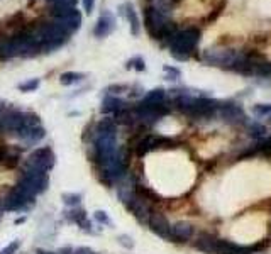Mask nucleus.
<instances>
[{
  "instance_id": "f257e3e1",
  "label": "nucleus",
  "mask_w": 271,
  "mask_h": 254,
  "mask_svg": "<svg viewBox=\"0 0 271 254\" xmlns=\"http://www.w3.org/2000/svg\"><path fill=\"white\" fill-rule=\"evenodd\" d=\"M31 36L38 44L39 53H51L58 49V47H61L63 44H66L71 33L55 20V22H44L38 26L31 33Z\"/></svg>"
},
{
  "instance_id": "f03ea898",
  "label": "nucleus",
  "mask_w": 271,
  "mask_h": 254,
  "mask_svg": "<svg viewBox=\"0 0 271 254\" xmlns=\"http://www.w3.org/2000/svg\"><path fill=\"white\" fill-rule=\"evenodd\" d=\"M175 104L180 112L192 119H210L212 115L217 114L220 102L205 97H192L190 93H180L175 98Z\"/></svg>"
},
{
  "instance_id": "7ed1b4c3",
  "label": "nucleus",
  "mask_w": 271,
  "mask_h": 254,
  "mask_svg": "<svg viewBox=\"0 0 271 254\" xmlns=\"http://www.w3.org/2000/svg\"><path fill=\"white\" fill-rule=\"evenodd\" d=\"M144 26L153 39H171L177 33L175 24L168 19L164 9L158 5L144 9Z\"/></svg>"
},
{
  "instance_id": "20e7f679",
  "label": "nucleus",
  "mask_w": 271,
  "mask_h": 254,
  "mask_svg": "<svg viewBox=\"0 0 271 254\" xmlns=\"http://www.w3.org/2000/svg\"><path fill=\"white\" fill-rule=\"evenodd\" d=\"M200 41V31L196 28H188L183 31L175 33V36L169 39V51L171 56L180 61H185L192 56V53L196 49V44Z\"/></svg>"
},
{
  "instance_id": "39448f33",
  "label": "nucleus",
  "mask_w": 271,
  "mask_h": 254,
  "mask_svg": "<svg viewBox=\"0 0 271 254\" xmlns=\"http://www.w3.org/2000/svg\"><path fill=\"white\" fill-rule=\"evenodd\" d=\"M15 185L24 188L26 192L33 193L34 197H38V195L44 193L47 187H50V178H47V173L44 171H38V169L24 166L22 173H20V176Z\"/></svg>"
},
{
  "instance_id": "423d86ee",
  "label": "nucleus",
  "mask_w": 271,
  "mask_h": 254,
  "mask_svg": "<svg viewBox=\"0 0 271 254\" xmlns=\"http://www.w3.org/2000/svg\"><path fill=\"white\" fill-rule=\"evenodd\" d=\"M132 110L134 115V122H141L144 125H153L156 124L159 119H163L164 115L169 114V107L166 104H144L139 102Z\"/></svg>"
},
{
  "instance_id": "0eeeda50",
  "label": "nucleus",
  "mask_w": 271,
  "mask_h": 254,
  "mask_svg": "<svg viewBox=\"0 0 271 254\" xmlns=\"http://www.w3.org/2000/svg\"><path fill=\"white\" fill-rule=\"evenodd\" d=\"M134 147H136V155L142 158V156H146L147 153L156 151V149H173V147H177V141L166 136L146 134L136 142Z\"/></svg>"
},
{
  "instance_id": "6e6552de",
  "label": "nucleus",
  "mask_w": 271,
  "mask_h": 254,
  "mask_svg": "<svg viewBox=\"0 0 271 254\" xmlns=\"http://www.w3.org/2000/svg\"><path fill=\"white\" fill-rule=\"evenodd\" d=\"M36 202V197L33 193L26 192L24 188L20 187H15L10 190L7 193V197L4 200V209L9 210V212H20V210H28L34 205Z\"/></svg>"
},
{
  "instance_id": "1a4fd4ad",
  "label": "nucleus",
  "mask_w": 271,
  "mask_h": 254,
  "mask_svg": "<svg viewBox=\"0 0 271 254\" xmlns=\"http://www.w3.org/2000/svg\"><path fill=\"white\" fill-rule=\"evenodd\" d=\"M55 163H56V156H55V153H53V149L50 146H42V147H38V149H34L33 153H31V155L28 156V160H26V163H24V166L47 173L53 166H55Z\"/></svg>"
},
{
  "instance_id": "9d476101",
  "label": "nucleus",
  "mask_w": 271,
  "mask_h": 254,
  "mask_svg": "<svg viewBox=\"0 0 271 254\" xmlns=\"http://www.w3.org/2000/svg\"><path fill=\"white\" fill-rule=\"evenodd\" d=\"M26 127V112L19 109H5L0 114V131L5 134H17Z\"/></svg>"
},
{
  "instance_id": "9b49d317",
  "label": "nucleus",
  "mask_w": 271,
  "mask_h": 254,
  "mask_svg": "<svg viewBox=\"0 0 271 254\" xmlns=\"http://www.w3.org/2000/svg\"><path fill=\"white\" fill-rule=\"evenodd\" d=\"M239 53L234 51V49H226V51H220V49H209L204 53V56H202V60L205 63H209L212 66H226V68H231L232 63L236 61Z\"/></svg>"
},
{
  "instance_id": "f8f14e48",
  "label": "nucleus",
  "mask_w": 271,
  "mask_h": 254,
  "mask_svg": "<svg viewBox=\"0 0 271 254\" xmlns=\"http://www.w3.org/2000/svg\"><path fill=\"white\" fill-rule=\"evenodd\" d=\"M115 29V17L114 14L110 12V10H102V14L98 15L97 22H95V28H93V36L97 39H105L109 38L110 34L114 33Z\"/></svg>"
},
{
  "instance_id": "ddd939ff",
  "label": "nucleus",
  "mask_w": 271,
  "mask_h": 254,
  "mask_svg": "<svg viewBox=\"0 0 271 254\" xmlns=\"http://www.w3.org/2000/svg\"><path fill=\"white\" fill-rule=\"evenodd\" d=\"M256 246H241L232 241L215 237L214 241V254H254Z\"/></svg>"
},
{
  "instance_id": "4468645a",
  "label": "nucleus",
  "mask_w": 271,
  "mask_h": 254,
  "mask_svg": "<svg viewBox=\"0 0 271 254\" xmlns=\"http://www.w3.org/2000/svg\"><path fill=\"white\" fill-rule=\"evenodd\" d=\"M217 114H219L226 122H231V124H241L246 120L244 110L239 107L237 104H232V102H220L219 109H217Z\"/></svg>"
},
{
  "instance_id": "2eb2a0df",
  "label": "nucleus",
  "mask_w": 271,
  "mask_h": 254,
  "mask_svg": "<svg viewBox=\"0 0 271 254\" xmlns=\"http://www.w3.org/2000/svg\"><path fill=\"white\" fill-rule=\"evenodd\" d=\"M147 227L155 232L156 236L163 237V239H169V229H171V224L168 222V219L159 212L153 210V214L150 215V220H147Z\"/></svg>"
},
{
  "instance_id": "dca6fc26",
  "label": "nucleus",
  "mask_w": 271,
  "mask_h": 254,
  "mask_svg": "<svg viewBox=\"0 0 271 254\" xmlns=\"http://www.w3.org/2000/svg\"><path fill=\"white\" fill-rule=\"evenodd\" d=\"M195 229L190 222H177L169 229V241L173 242H187L193 237Z\"/></svg>"
},
{
  "instance_id": "f3484780",
  "label": "nucleus",
  "mask_w": 271,
  "mask_h": 254,
  "mask_svg": "<svg viewBox=\"0 0 271 254\" xmlns=\"http://www.w3.org/2000/svg\"><path fill=\"white\" fill-rule=\"evenodd\" d=\"M15 136H19L26 144L34 146V144H38V142H41L42 139H44L46 131L42 125H33V127H24V129H20Z\"/></svg>"
},
{
  "instance_id": "a211bd4d",
  "label": "nucleus",
  "mask_w": 271,
  "mask_h": 254,
  "mask_svg": "<svg viewBox=\"0 0 271 254\" xmlns=\"http://www.w3.org/2000/svg\"><path fill=\"white\" fill-rule=\"evenodd\" d=\"M65 219L68 222H71V224L80 225V227H82V231H85V232H93L92 224H90V220H88L87 212H85L83 209H80V207L70 209L68 212H65Z\"/></svg>"
},
{
  "instance_id": "6ab92c4d",
  "label": "nucleus",
  "mask_w": 271,
  "mask_h": 254,
  "mask_svg": "<svg viewBox=\"0 0 271 254\" xmlns=\"http://www.w3.org/2000/svg\"><path fill=\"white\" fill-rule=\"evenodd\" d=\"M124 15L127 19V22H129V29H131V34L132 36H139L141 33V20H139V15H137L134 5L131 2H126L124 4Z\"/></svg>"
},
{
  "instance_id": "aec40b11",
  "label": "nucleus",
  "mask_w": 271,
  "mask_h": 254,
  "mask_svg": "<svg viewBox=\"0 0 271 254\" xmlns=\"http://www.w3.org/2000/svg\"><path fill=\"white\" fill-rule=\"evenodd\" d=\"M127 105L122 98L119 97H114V95H107V97L104 98L102 105H100V112L102 114H117L119 110L126 109Z\"/></svg>"
},
{
  "instance_id": "412c9836",
  "label": "nucleus",
  "mask_w": 271,
  "mask_h": 254,
  "mask_svg": "<svg viewBox=\"0 0 271 254\" xmlns=\"http://www.w3.org/2000/svg\"><path fill=\"white\" fill-rule=\"evenodd\" d=\"M164 98H166V90L155 88V90H151V92H147L141 102H144V104H163Z\"/></svg>"
},
{
  "instance_id": "4be33fe9",
  "label": "nucleus",
  "mask_w": 271,
  "mask_h": 254,
  "mask_svg": "<svg viewBox=\"0 0 271 254\" xmlns=\"http://www.w3.org/2000/svg\"><path fill=\"white\" fill-rule=\"evenodd\" d=\"M85 78V73H77V71H66L60 77V83L65 85V87H70V85H75L78 82H82Z\"/></svg>"
},
{
  "instance_id": "5701e85b",
  "label": "nucleus",
  "mask_w": 271,
  "mask_h": 254,
  "mask_svg": "<svg viewBox=\"0 0 271 254\" xmlns=\"http://www.w3.org/2000/svg\"><path fill=\"white\" fill-rule=\"evenodd\" d=\"M61 200H63V204L66 205V207H78L80 202H82V195L80 193H63L61 195Z\"/></svg>"
},
{
  "instance_id": "b1692460",
  "label": "nucleus",
  "mask_w": 271,
  "mask_h": 254,
  "mask_svg": "<svg viewBox=\"0 0 271 254\" xmlns=\"http://www.w3.org/2000/svg\"><path fill=\"white\" fill-rule=\"evenodd\" d=\"M253 114L258 117H269L271 119V104H259L253 107Z\"/></svg>"
},
{
  "instance_id": "393cba45",
  "label": "nucleus",
  "mask_w": 271,
  "mask_h": 254,
  "mask_svg": "<svg viewBox=\"0 0 271 254\" xmlns=\"http://www.w3.org/2000/svg\"><path fill=\"white\" fill-rule=\"evenodd\" d=\"M127 70H136V71H144L146 70V65H144V60H142L141 56H136V58H131L129 61H127L126 65Z\"/></svg>"
},
{
  "instance_id": "a878e982",
  "label": "nucleus",
  "mask_w": 271,
  "mask_h": 254,
  "mask_svg": "<svg viewBox=\"0 0 271 254\" xmlns=\"http://www.w3.org/2000/svg\"><path fill=\"white\" fill-rule=\"evenodd\" d=\"M39 83H41L39 78H31V80L20 83L17 88L20 90V92H34V90L39 87Z\"/></svg>"
},
{
  "instance_id": "bb28decb",
  "label": "nucleus",
  "mask_w": 271,
  "mask_h": 254,
  "mask_svg": "<svg viewBox=\"0 0 271 254\" xmlns=\"http://www.w3.org/2000/svg\"><path fill=\"white\" fill-rule=\"evenodd\" d=\"M93 217H95V220H97L98 224L112 227V220H110V217L107 215V212H104V210H97V212H95V214H93Z\"/></svg>"
},
{
  "instance_id": "cd10ccee",
  "label": "nucleus",
  "mask_w": 271,
  "mask_h": 254,
  "mask_svg": "<svg viewBox=\"0 0 271 254\" xmlns=\"http://www.w3.org/2000/svg\"><path fill=\"white\" fill-rule=\"evenodd\" d=\"M117 242H119L122 247H126V249H132V247H134V241H132V237L127 234L117 236Z\"/></svg>"
},
{
  "instance_id": "c85d7f7f",
  "label": "nucleus",
  "mask_w": 271,
  "mask_h": 254,
  "mask_svg": "<svg viewBox=\"0 0 271 254\" xmlns=\"http://www.w3.org/2000/svg\"><path fill=\"white\" fill-rule=\"evenodd\" d=\"M264 132H266V129H264V125H261V124L254 122L249 125V134H251L253 137H261V136H264Z\"/></svg>"
},
{
  "instance_id": "c756f323",
  "label": "nucleus",
  "mask_w": 271,
  "mask_h": 254,
  "mask_svg": "<svg viewBox=\"0 0 271 254\" xmlns=\"http://www.w3.org/2000/svg\"><path fill=\"white\" fill-rule=\"evenodd\" d=\"M19 247H20V242L19 241H12V242H9V244L5 246L2 251H0V254H15L19 251Z\"/></svg>"
},
{
  "instance_id": "7c9ffc66",
  "label": "nucleus",
  "mask_w": 271,
  "mask_h": 254,
  "mask_svg": "<svg viewBox=\"0 0 271 254\" xmlns=\"http://www.w3.org/2000/svg\"><path fill=\"white\" fill-rule=\"evenodd\" d=\"M164 73L168 75V80H177V78H180V75H182V71L173 66H164Z\"/></svg>"
},
{
  "instance_id": "2f4dec72",
  "label": "nucleus",
  "mask_w": 271,
  "mask_h": 254,
  "mask_svg": "<svg viewBox=\"0 0 271 254\" xmlns=\"http://www.w3.org/2000/svg\"><path fill=\"white\" fill-rule=\"evenodd\" d=\"M226 4H227V0H222L219 7H215V9H214V12H212V14L209 15V22H210V20H214L215 17H219V15H220V12H222V9L226 7Z\"/></svg>"
},
{
  "instance_id": "473e14b6",
  "label": "nucleus",
  "mask_w": 271,
  "mask_h": 254,
  "mask_svg": "<svg viewBox=\"0 0 271 254\" xmlns=\"http://www.w3.org/2000/svg\"><path fill=\"white\" fill-rule=\"evenodd\" d=\"M124 90H127L126 85H110V87L105 90L109 95H112V93H120V92H124Z\"/></svg>"
},
{
  "instance_id": "72a5a7b5",
  "label": "nucleus",
  "mask_w": 271,
  "mask_h": 254,
  "mask_svg": "<svg viewBox=\"0 0 271 254\" xmlns=\"http://www.w3.org/2000/svg\"><path fill=\"white\" fill-rule=\"evenodd\" d=\"M83 2V9L87 14H92L93 9H95V0H82Z\"/></svg>"
},
{
  "instance_id": "f704fd0d",
  "label": "nucleus",
  "mask_w": 271,
  "mask_h": 254,
  "mask_svg": "<svg viewBox=\"0 0 271 254\" xmlns=\"http://www.w3.org/2000/svg\"><path fill=\"white\" fill-rule=\"evenodd\" d=\"M73 254H97V252L90 249V247H77V249H73Z\"/></svg>"
},
{
  "instance_id": "c9c22d12",
  "label": "nucleus",
  "mask_w": 271,
  "mask_h": 254,
  "mask_svg": "<svg viewBox=\"0 0 271 254\" xmlns=\"http://www.w3.org/2000/svg\"><path fill=\"white\" fill-rule=\"evenodd\" d=\"M26 220V217H19L17 220H15V224H22V222Z\"/></svg>"
},
{
  "instance_id": "e433bc0d",
  "label": "nucleus",
  "mask_w": 271,
  "mask_h": 254,
  "mask_svg": "<svg viewBox=\"0 0 271 254\" xmlns=\"http://www.w3.org/2000/svg\"><path fill=\"white\" fill-rule=\"evenodd\" d=\"M50 2H51L53 5H56V4H61V2H65V0H50Z\"/></svg>"
},
{
  "instance_id": "4c0bfd02",
  "label": "nucleus",
  "mask_w": 271,
  "mask_h": 254,
  "mask_svg": "<svg viewBox=\"0 0 271 254\" xmlns=\"http://www.w3.org/2000/svg\"><path fill=\"white\" fill-rule=\"evenodd\" d=\"M38 254H55V252H50V251H39Z\"/></svg>"
}]
</instances>
